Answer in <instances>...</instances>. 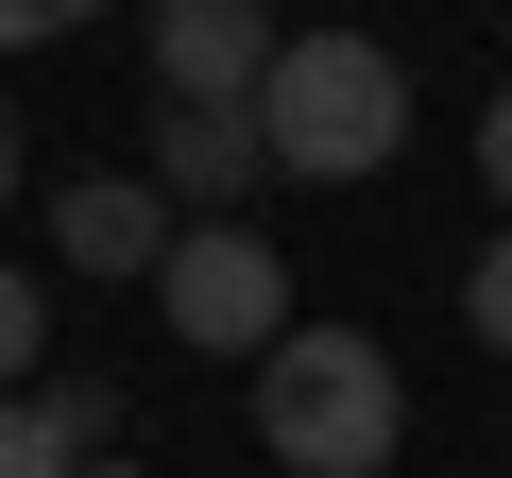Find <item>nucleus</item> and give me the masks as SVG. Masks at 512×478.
Wrapping results in <instances>:
<instances>
[{"label":"nucleus","mask_w":512,"mask_h":478,"mask_svg":"<svg viewBox=\"0 0 512 478\" xmlns=\"http://www.w3.org/2000/svg\"><path fill=\"white\" fill-rule=\"evenodd\" d=\"M256 444H274V478H393V444H410L393 342H359V325H291L274 359H256Z\"/></svg>","instance_id":"nucleus-1"},{"label":"nucleus","mask_w":512,"mask_h":478,"mask_svg":"<svg viewBox=\"0 0 512 478\" xmlns=\"http://www.w3.org/2000/svg\"><path fill=\"white\" fill-rule=\"evenodd\" d=\"M256 137H274L291 188H359L410 154V69L376 35H274V86H256Z\"/></svg>","instance_id":"nucleus-2"},{"label":"nucleus","mask_w":512,"mask_h":478,"mask_svg":"<svg viewBox=\"0 0 512 478\" xmlns=\"http://www.w3.org/2000/svg\"><path fill=\"white\" fill-rule=\"evenodd\" d=\"M154 308H171V342H205V359H274V342H291V274H274L256 222H171Z\"/></svg>","instance_id":"nucleus-3"},{"label":"nucleus","mask_w":512,"mask_h":478,"mask_svg":"<svg viewBox=\"0 0 512 478\" xmlns=\"http://www.w3.org/2000/svg\"><path fill=\"white\" fill-rule=\"evenodd\" d=\"M256 86H274L256 0H154V103H256Z\"/></svg>","instance_id":"nucleus-4"},{"label":"nucleus","mask_w":512,"mask_h":478,"mask_svg":"<svg viewBox=\"0 0 512 478\" xmlns=\"http://www.w3.org/2000/svg\"><path fill=\"white\" fill-rule=\"evenodd\" d=\"M256 171H274L256 103H154V188H171V205H239Z\"/></svg>","instance_id":"nucleus-5"},{"label":"nucleus","mask_w":512,"mask_h":478,"mask_svg":"<svg viewBox=\"0 0 512 478\" xmlns=\"http://www.w3.org/2000/svg\"><path fill=\"white\" fill-rule=\"evenodd\" d=\"M52 239H69V274H154V257H171V188H154V171H86V188L52 205Z\"/></svg>","instance_id":"nucleus-6"},{"label":"nucleus","mask_w":512,"mask_h":478,"mask_svg":"<svg viewBox=\"0 0 512 478\" xmlns=\"http://www.w3.org/2000/svg\"><path fill=\"white\" fill-rule=\"evenodd\" d=\"M35 359H52V308H35V274H0V393H35Z\"/></svg>","instance_id":"nucleus-7"},{"label":"nucleus","mask_w":512,"mask_h":478,"mask_svg":"<svg viewBox=\"0 0 512 478\" xmlns=\"http://www.w3.org/2000/svg\"><path fill=\"white\" fill-rule=\"evenodd\" d=\"M0 478H69V427H52L35 393H0Z\"/></svg>","instance_id":"nucleus-8"},{"label":"nucleus","mask_w":512,"mask_h":478,"mask_svg":"<svg viewBox=\"0 0 512 478\" xmlns=\"http://www.w3.org/2000/svg\"><path fill=\"white\" fill-rule=\"evenodd\" d=\"M35 410H52V427H69V461H103V444H120V393H103V376H52V393H35Z\"/></svg>","instance_id":"nucleus-9"},{"label":"nucleus","mask_w":512,"mask_h":478,"mask_svg":"<svg viewBox=\"0 0 512 478\" xmlns=\"http://www.w3.org/2000/svg\"><path fill=\"white\" fill-rule=\"evenodd\" d=\"M461 325H478V342L512 359V239H478V274H461Z\"/></svg>","instance_id":"nucleus-10"},{"label":"nucleus","mask_w":512,"mask_h":478,"mask_svg":"<svg viewBox=\"0 0 512 478\" xmlns=\"http://www.w3.org/2000/svg\"><path fill=\"white\" fill-rule=\"evenodd\" d=\"M69 18H103V0H0V52H35V35H69Z\"/></svg>","instance_id":"nucleus-11"},{"label":"nucleus","mask_w":512,"mask_h":478,"mask_svg":"<svg viewBox=\"0 0 512 478\" xmlns=\"http://www.w3.org/2000/svg\"><path fill=\"white\" fill-rule=\"evenodd\" d=\"M478 188H495V205H512V86H495V103H478Z\"/></svg>","instance_id":"nucleus-12"},{"label":"nucleus","mask_w":512,"mask_h":478,"mask_svg":"<svg viewBox=\"0 0 512 478\" xmlns=\"http://www.w3.org/2000/svg\"><path fill=\"white\" fill-rule=\"evenodd\" d=\"M0 205H18V103H0Z\"/></svg>","instance_id":"nucleus-13"},{"label":"nucleus","mask_w":512,"mask_h":478,"mask_svg":"<svg viewBox=\"0 0 512 478\" xmlns=\"http://www.w3.org/2000/svg\"><path fill=\"white\" fill-rule=\"evenodd\" d=\"M69 478H154V461H120V444H103V461H69Z\"/></svg>","instance_id":"nucleus-14"}]
</instances>
